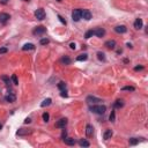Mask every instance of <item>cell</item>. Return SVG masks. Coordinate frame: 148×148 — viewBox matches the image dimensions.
<instances>
[{
    "label": "cell",
    "instance_id": "obj_5",
    "mask_svg": "<svg viewBox=\"0 0 148 148\" xmlns=\"http://www.w3.org/2000/svg\"><path fill=\"white\" fill-rule=\"evenodd\" d=\"M67 119L66 118H61V119H59L58 122L56 123V127L57 128H65V126L67 125Z\"/></svg>",
    "mask_w": 148,
    "mask_h": 148
},
{
    "label": "cell",
    "instance_id": "obj_11",
    "mask_svg": "<svg viewBox=\"0 0 148 148\" xmlns=\"http://www.w3.org/2000/svg\"><path fill=\"white\" fill-rule=\"evenodd\" d=\"M104 46H106L108 49H115L116 48V41H113V39L106 41L104 43Z\"/></svg>",
    "mask_w": 148,
    "mask_h": 148
},
{
    "label": "cell",
    "instance_id": "obj_25",
    "mask_svg": "<svg viewBox=\"0 0 148 148\" xmlns=\"http://www.w3.org/2000/svg\"><path fill=\"white\" fill-rule=\"evenodd\" d=\"M95 35V32H94V30H88L87 32H86V35H85V38H90V37H93V36Z\"/></svg>",
    "mask_w": 148,
    "mask_h": 148
},
{
    "label": "cell",
    "instance_id": "obj_28",
    "mask_svg": "<svg viewBox=\"0 0 148 148\" xmlns=\"http://www.w3.org/2000/svg\"><path fill=\"white\" fill-rule=\"evenodd\" d=\"M122 90H127V92H134L135 88L132 87V86H126V87H123Z\"/></svg>",
    "mask_w": 148,
    "mask_h": 148
},
{
    "label": "cell",
    "instance_id": "obj_6",
    "mask_svg": "<svg viewBox=\"0 0 148 148\" xmlns=\"http://www.w3.org/2000/svg\"><path fill=\"white\" fill-rule=\"evenodd\" d=\"M81 18H83L85 20L89 21V20L92 19V13H90L88 9H83V11H81Z\"/></svg>",
    "mask_w": 148,
    "mask_h": 148
},
{
    "label": "cell",
    "instance_id": "obj_20",
    "mask_svg": "<svg viewBox=\"0 0 148 148\" xmlns=\"http://www.w3.org/2000/svg\"><path fill=\"white\" fill-rule=\"evenodd\" d=\"M64 141H65V144L68 145V146H74V145H75V140L72 139V138H65Z\"/></svg>",
    "mask_w": 148,
    "mask_h": 148
},
{
    "label": "cell",
    "instance_id": "obj_12",
    "mask_svg": "<svg viewBox=\"0 0 148 148\" xmlns=\"http://www.w3.org/2000/svg\"><path fill=\"white\" fill-rule=\"evenodd\" d=\"M94 32H95V35L97 37H103L105 35V30L103 28H96L95 30H94Z\"/></svg>",
    "mask_w": 148,
    "mask_h": 148
},
{
    "label": "cell",
    "instance_id": "obj_18",
    "mask_svg": "<svg viewBox=\"0 0 148 148\" xmlns=\"http://www.w3.org/2000/svg\"><path fill=\"white\" fill-rule=\"evenodd\" d=\"M60 61H61V64H64V65H70L71 63H72V60H71V58H70V57H67V56L63 57Z\"/></svg>",
    "mask_w": 148,
    "mask_h": 148
},
{
    "label": "cell",
    "instance_id": "obj_1",
    "mask_svg": "<svg viewBox=\"0 0 148 148\" xmlns=\"http://www.w3.org/2000/svg\"><path fill=\"white\" fill-rule=\"evenodd\" d=\"M90 111L97 113V115H103L106 111V108H105V105H93L90 106Z\"/></svg>",
    "mask_w": 148,
    "mask_h": 148
},
{
    "label": "cell",
    "instance_id": "obj_37",
    "mask_svg": "<svg viewBox=\"0 0 148 148\" xmlns=\"http://www.w3.org/2000/svg\"><path fill=\"white\" fill-rule=\"evenodd\" d=\"M66 137H67V132L64 130V131H63V133H61V139H65Z\"/></svg>",
    "mask_w": 148,
    "mask_h": 148
},
{
    "label": "cell",
    "instance_id": "obj_24",
    "mask_svg": "<svg viewBox=\"0 0 148 148\" xmlns=\"http://www.w3.org/2000/svg\"><path fill=\"white\" fill-rule=\"evenodd\" d=\"M128 144H130L131 146H135V145L139 144V140L135 139V138H131V139L128 140Z\"/></svg>",
    "mask_w": 148,
    "mask_h": 148
},
{
    "label": "cell",
    "instance_id": "obj_35",
    "mask_svg": "<svg viewBox=\"0 0 148 148\" xmlns=\"http://www.w3.org/2000/svg\"><path fill=\"white\" fill-rule=\"evenodd\" d=\"M58 19H59V21H60L61 23H63V24H65V26H66V23H67V22H66L65 19H64V18H61L60 15H58Z\"/></svg>",
    "mask_w": 148,
    "mask_h": 148
},
{
    "label": "cell",
    "instance_id": "obj_33",
    "mask_svg": "<svg viewBox=\"0 0 148 148\" xmlns=\"http://www.w3.org/2000/svg\"><path fill=\"white\" fill-rule=\"evenodd\" d=\"M49 119H50V116H49V113H48V112H44V113H43V120H44L45 123H48Z\"/></svg>",
    "mask_w": 148,
    "mask_h": 148
},
{
    "label": "cell",
    "instance_id": "obj_42",
    "mask_svg": "<svg viewBox=\"0 0 148 148\" xmlns=\"http://www.w3.org/2000/svg\"><path fill=\"white\" fill-rule=\"evenodd\" d=\"M1 127H2V125H1V124H0V130H1Z\"/></svg>",
    "mask_w": 148,
    "mask_h": 148
},
{
    "label": "cell",
    "instance_id": "obj_7",
    "mask_svg": "<svg viewBox=\"0 0 148 148\" xmlns=\"http://www.w3.org/2000/svg\"><path fill=\"white\" fill-rule=\"evenodd\" d=\"M87 103H89V104H95V103H98V102H102V100H100V98H97V97H95V96H88L87 97Z\"/></svg>",
    "mask_w": 148,
    "mask_h": 148
},
{
    "label": "cell",
    "instance_id": "obj_2",
    "mask_svg": "<svg viewBox=\"0 0 148 148\" xmlns=\"http://www.w3.org/2000/svg\"><path fill=\"white\" fill-rule=\"evenodd\" d=\"M81 11L82 9H73V12H72V19H73V21L78 22L80 21V19H81Z\"/></svg>",
    "mask_w": 148,
    "mask_h": 148
},
{
    "label": "cell",
    "instance_id": "obj_16",
    "mask_svg": "<svg viewBox=\"0 0 148 148\" xmlns=\"http://www.w3.org/2000/svg\"><path fill=\"white\" fill-rule=\"evenodd\" d=\"M31 130H24V128H20V130L16 132L18 135H27V134H30Z\"/></svg>",
    "mask_w": 148,
    "mask_h": 148
},
{
    "label": "cell",
    "instance_id": "obj_32",
    "mask_svg": "<svg viewBox=\"0 0 148 148\" xmlns=\"http://www.w3.org/2000/svg\"><path fill=\"white\" fill-rule=\"evenodd\" d=\"M12 81H13L14 85H19V80H18L16 74H13V75H12Z\"/></svg>",
    "mask_w": 148,
    "mask_h": 148
},
{
    "label": "cell",
    "instance_id": "obj_10",
    "mask_svg": "<svg viewBox=\"0 0 148 148\" xmlns=\"http://www.w3.org/2000/svg\"><path fill=\"white\" fill-rule=\"evenodd\" d=\"M115 31L118 32V34H125L127 31V28L125 26H117L115 28Z\"/></svg>",
    "mask_w": 148,
    "mask_h": 148
},
{
    "label": "cell",
    "instance_id": "obj_31",
    "mask_svg": "<svg viewBox=\"0 0 148 148\" xmlns=\"http://www.w3.org/2000/svg\"><path fill=\"white\" fill-rule=\"evenodd\" d=\"M49 42H50L49 38H42L39 41V44H41V45H46V44H49Z\"/></svg>",
    "mask_w": 148,
    "mask_h": 148
},
{
    "label": "cell",
    "instance_id": "obj_21",
    "mask_svg": "<svg viewBox=\"0 0 148 148\" xmlns=\"http://www.w3.org/2000/svg\"><path fill=\"white\" fill-rule=\"evenodd\" d=\"M87 59H88V54H87V53H82V54L78 56V58H76V60H78V61H86Z\"/></svg>",
    "mask_w": 148,
    "mask_h": 148
},
{
    "label": "cell",
    "instance_id": "obj_3",
    "mask_svg": "<svg viewBox=\"0 0 148 148\" xmlns=\"http://www.w3.org/2000/svg\"><path fill=\"white\" fill-rule=\"evenodd\" d=\"M35 18L37 19V20H39V21H42V20L45 19V12H44L43 8H38L37 11H36L35 12Z\"/></svg>",
    "mask_w": 148,
    "mask_h": 148
},
{
    "label": "cell",
    "instance_id": "obj_26",
    "mask_svg": "<svg viewBox=\"0 0 148 148\" xmlns=\"http://www.w3.org/2000/svg\"><path fill=\"white\" fill-rule=\"evenodd\" d=\"M97 58L101 61H105V54L103 52H97Z\"/></svg>",
    "mask_w": 148,
    "mask_h": 148
},
{
    "label": "cell",
    "instance_id": "obj_39",
    "mask_svg": "<svg viewBox=\"0 0 148 148\" xmlns=\"http://www.w3.org/2000/svg\"><path fill=\"white\" fill-rule=\"evenodd\" d=\"M70 48H71V50H75V48H76V46H75V43H71Z\"/></svg>",
    "mask_w": 148,
    "mask_h": 148
},
{
    "label": "cell",
    "instance_id": "obj_38",
    "mask_svg": "<svg viewBox=\"0 0 148 148\" xmlns=\"http://www.w3.org/2000/svg\"><path fill=\"white\" fill-rule=\"evenodd\" d=\"M144 70V66H135L134 67V71H141Z\"/></svg>",
    "mask_w": 148,
    "mask_h": 148
},
{
    "label": "cell",
    "instance_id": "obj_22",
    "mask_svg": "<svg viewBox=\"0 0 148 148\" xmlns=\"http://www.w3.org/2000/svg\"><path fill=\"white\" fill-rule=\"evenodd\" d=\"M113 106H115V108H118V109H119V108H123V106H124V101H123V100H117L116 102H115Z\"/></svg>",
    "mask_w": 148,
    "mask_h": 148
},
{
    "label": "cell",
    "instance_id": "obj_17",
    "mask_svg": "<svg viewBox=\"0 0 148 148\" xmlns=\"http://www.w3.org/2000/svg\"><path fill=\"white\" fill-rule=\"evenodd\" d=\"M34 49H35V45H34V44H31V43H27V44H24V45L22 46V50H23V51L34 50Z\"/></svg>",
    "mask_w": 148,
    "mask_h": 148
},
{
    "label": "cell",
    "instance_id": "obj_19",
    "mask_svg": "<svg viewBox=\"0 0 148 148\" xmlns=\"http://www.w3.org/2000/svg\"><path fill=\"white\" fill-rule=\"evenodd\" d=\"M51 102H52V100L51 98H45V100L41 103V106L42 108H45V106H49V105L51 104Z\"/></svg>",
    "mask_w": 148,
    "mask_h": 148
},
{
    "label": "cell",
    "instance_id": "obj_30",
    "mask_svg": "<svg viewBox=\"0 0 148 148\" xmlns=\"http://www.w3.org/2000/svg\"><path fill=\"white\" fill-rule=\"evenodd\" d=\"M1 80H2V81H5V83H6L7 86H8L9 83H11V80H9V78H8V76H6V75L1 76Z\"/></svg>",
    "mask_w": 148,
    "mask_h": 148
},
{
    "label": "cell",
    "instance_id": "obj_8",
    "mask_svg": "<svg viewBox=\"0 0 148 148\" xmlns=\"http://www.w3.org/2000/svg\"><path fill=\"white\" fill-rule=\"evenodd\" d=\"M144 26V22H142V19H137L134 21V28L137 30H140Z\"/></svg>",
    "mask_w": 148,
    "mask_h": 148
},
{
    "label": "cell",
    "instance_id": "obj_14",
    "mask_svg": "<svg viewBox=\"0 0 148 148\" xmlns=\"http://www.w3.org/2000/svg\"><path fill=\"white\" fill-rule=\"evenodd\" d=\"M113 135V132L111 130H106L103 133V139L104 140H109V139H111V137Z\"/></svg>",
    "mask_w": 148,
    "mask_h": 148
},
{
    "label": "cell",
    "instance_id": "obj_40",
    "mask_svg": "<svg viewBox=\"0 0 148 148\" xmlns=\"http://www.w3.org/2000/svg\"><path fill=\"white\" fill-rule=\"evenodd\" d=\"M29 123H31V119H30V118H26V120H24V124H29Z\"/></svg>",
    "mask_w": 148,
    "mask_h": 148
},
{
    "label": "cell",
    "instance_id": "obj_15",
    "mask_svg": "<svg viewBox=\"0 0 148 148\" xmlns=\"http://www.w3.org/2000/svg\"><path fill=\"white\" fill-rule=\"evenodd\" d=\"M93 133H94L93 126L92 125H87V126H86V135H87V137H92Z\"/></svg>",
    "mask_w": 148,
    "mask_h": 148
},
{
    "label": "cell",
    "instance_id": "obj_43",
    "mask_svg": "<svg viewBox=\"0 0 148 148\" xmlns=\"http://www.w3.org/2000/svg\"><path fill=\"white\" fill-rule=\"evenodd\" d=\"M24 1H30V0H24Z\"/></svg>",
    "mask_w": 148,
    "mask_h": 148
},
{
    "label": "cell",
    "instance_id": "obj_41",
    "mask_svg": "<svg viewBox=\"0 0 148 148\" xmlns=\"http://www.w3.org/2000/svg\"><path fill=\"white\" fill-rule=\"evenodd\" d=\"M0 2H1V4H4V5H6L7 2H8V0H0Z\"/></svg>",
    "mask_w": 148,
    "mask_h": 148
},
{
    "label": "cell",
    "instance_id": "obj_13",
    "mask_svg": "<svg viewBox=\"0 0 148 148\" xmlns=\"http://www.w3.org/2000/svg\"><path fill=\"white\" fill-rule=\"evenodd\" d=\"M9 19H11V15L7 13H0V21L2 22V23H6V22L8 21Z\"/></svg>",
    "mask_w": 148,
    "mask_h": 148
},
{
    "label": "cell",
    "instance_id": "obj_29",
    "mask_svg": "<svg viewBox=\"0 0 148 148\" xmlns=\"http://www.w3.org/2000/svg\"><path fill=\"white\" fill-rule=\"evenodd\" d=\"M58 88L60 89V90H65L66 89V83L64 81H61V82L58 83Z\"/></svg>",
    "mask_w": 148,
    "mask_h": 148
},
{
    "label": "cell",
    "instance_id": "obj_4",
    "mask_svg": "<svg viewBox=\"0 0 148 148\" xmlns=\"http://www.w3.org/2000/svg\"><path fill=\"white\" fill-rule=\"evenodd\" d=\"M45 32H46V28L43 27V26L36 27L35 29H34V31H32L34 35H43V34H45Z\"/></svg>",
    "mask_w": 148,
    "mask_h": 148
},
{
    "label": "cell",
    "instance_id": "obj_27",
    "mask_svg": "<svg viewBox=\"0 0 148 148\" xmlns=\"http://www.w3.org/2000/svg\"><path fill=\"white\" fill-rule=\"evenodd\" d=\"M109 119H110V122H115V120H116V112H115V110H112V111H111Z\"/></svg>",
    "mask_w": 148,
    "mask_h": 148
},
{
    "label": "cell",
    "instance_id": "obj_36",
    "mask_svg": "<svg viewBox=\"0 0 148 148\" xmlns=\"http://www.w3.org/2000/svg\"><path fill=\"white\" fill-rule=\"evenodd\" d=\"M7 51H8L7 48H0V54H4V53H6Z\"/></svg>",
    "mask_w": 148,
    "mask_h": 148
},
{
    "label": "cell",
    "instance_id": "obj_34",
    "mask_svg": "<svg viewBox=\"0 0 148 148\" xmlns=\"http://www.w3.org/2000/svg\"><path fill=\"white\" fill-rule=\"evenodd\" d=\"M60 96H61V97H68V94H67V92H66V89H65V90H61Z\"/></svg>",
    "mask_w": 148,
    "mask_h": 148
},
{
    "label": "cell",
    "instance_id": "obj_23",
    "mask_svg": "<svg viewBox=\"0 0 148 148\" xmlns=\"http://www.w3.org/2000/svg\"><path fill=\"white\" fill-rule=\"evenodd\" d=\"M79 145H80L81 147H89V146H90V144L88 142L87 140H85V139L80 140V141H79Z\"/></svg>",
    "mask_w": 148,
    "mask_h": 148
},
{
    "label": "cell",
    "instance_id": "obj_44",
    "mask_svg": "<svg viewBox=\"0 0 148 148\" xmlns=\"http://www.w3.org/2000/svg\"><path fill=\"white\" fill-rule=\"evenodd\" d=\"M58 1H61V0H58Z\"/></svg>",
    "mask_w": 148,
    "mask_h": 148
},
{
    "label": "cell",
    "instance_id": "obj_9",
    "mask_svg": "<svg viewBox=\"0 0 148 148\" xmlns=\"http://www.w3.org/2000/svg\"><path fill=\"white\" fill-rule=\"evenodd\" d=\"M5 100H6V102H8V103H13V102L16 101V96L14 95L13 93H11V94H8V95L5 97Z\"/></svg>",
    "mask_w": 148,
    "mask_h": 148
}]
</instances>
